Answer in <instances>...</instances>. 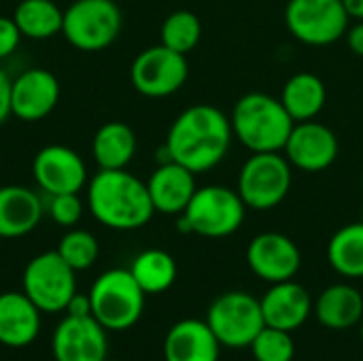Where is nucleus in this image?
<instances>
[{"label":"nucleus","mask_w":363,"mask_h":361,"mask_svg":"<svg viewBox=\"0 0 363 361\" xmlns=\"http://www.w3.org/2000/svg\"><path fill=\"white\" fill-rule=\"evenodd\" d=\"M45 213L40 196L26 185L0 187V238H21L36 230Z\"/></svg>","instance_id":"nucleus-21"},{"label":"nucleus","mask_w":363,"mask_h":361,"mask_svg":"<svg viewBox=\"0 0 363 361\" xmlns=\"http://www.w3.org/2000/svg\"><path fill=\"white\" fill-rule=\"evenodd\" d=\"M21 287L40 313H64L77 294V272L57 251H45L26 264Z\"/></svg>","instance_id":"nucleus-8"},{"label":"nucleus","mask_w":363,"mask_h":361,"mask_svg":"<svg viewBox=\"0 0 363 361\" xmlns=\"http://www.w3.org/2000/svg\"><path fill=\"white\" fill-rule=\"evenodd\" d=\"M160 38H162V45H166L168 49L187 55L189 51L198 47L202 38L200 17L185 9L170 13L160 28Z\"/></svg>","instance_id":"nucleus-28"},{"label":"nucleus","mask_w":363,"mask_h":361,"mask_svg":"<svg viewBox=\"0 0 363 361\" xmlns=\"http://www.w3.org/2000/svg\"><path fill=\"white\" fill-rule=\"evenodd\" d=\"M359 334H362V343H363V319H362V323H359Z\"/></svg>","instance_id":"nucleus-37"},{"label":"nucleus","mask_w":363,"mask_h":361,"mask_svg":"<svg viewBox=\"0 0 363 361\" xmlns=\"http://www.w3.org/2000/svg\"><path fill=\"white\" fill-rule=\"evenodd\" d=\"M247 264L251 272L266 283L291 281L302 266V253L296 240L281 232H262L247 247Z\"/></svg>","instance_id":"nucleus-14"},{"label":"nucleus","mask_w":363,"mask_h":361,"mask_svg":"<svg viewBox=\"0 0 363 361\" xmlns=\"http://www.w3.org/2000/svg\"><path fill=\"white\" fill-rule=\"evenodd\" d=\"M13 21L23 38L47 40L62 34L64 11L55 4V0H21L15 6Z\"/></svg>","instance_id":"nucleus-25"},{"label":"nucleus","mask_w":363,"mask_h":361,"mask_svg":"<svg viewBox=\"0 0 363 361\" xmlns=\"http://www.w3.org/2000/svg\"><path fill=\"white\" fill-rule=\"evenodd\" d=\"M294 183V166L283 151L251 153L240 166L236 191L251 211H272L283 204Z\"/></svg>","instance_id":"nucleus-6"},{"label":"nucleus","mask_w":363,"mask_h":361,"mask_svg":"<svg viewBox=\"0 0 363 361\" xmlns=\"http://www.w3.org/2000/svg\"><path fill=\"white\" fill-rule=\"evenodd\" d=\"M60 102V81L47 68H28L13 79L11 113L26 123H36L53 113Z\"/></svg>","instance_id":"nucleus-16"},{"label":"nucleus","mask_w":363,"mask_h":361,"mask_svg":"<svg viewBox=\"0 0 363 361\" xmlns=\"http://www.w3.org/2000/svg\"><path fill=\"white\" fill-rule=\"evenodd\" d=\"M247 217V204L240 194L225 185L198 187L187 209L179 215L177 228L183 234L204 238H228L240 230Z\"/></svg>","instance_id":"nucleus-4"},{"label":"nucleus","mask_w":363,"mask_h":361,"mask_svg":"<svg viewBox=\"0 0 363 361\" xmlns=\"http://www.w3.org/2000/svg\"><path fill=\"white\" fill-rule=\"evenodd\" d=\"M147 189L153 202L155 213L162 215H181L189 200L194 198L198 183H196V174L177 164V162H162L149 177L147 181Z\"/></svg>","instance_id":"nucleus-18"},{"label":"nucleus","mask_w":363,"mask_h":361,"mask_svg":"<svg viewBox=\"0 0 363 361\" xmlns=\"http://www.w3.org/2000/svg\"><path fill=\"white\" fill-rule=\"evenodd\" d=\"M87 209L108 230L130 232L145 228L153 215L147 183L121 170H98L87 185Z\"/></svg>","instance_id":"nucleus-2"},{"label":"nucleus","mask_w":363,"mask_h":361,"mask_svg":"<svg viewBox=\"0 0 363 361\" xmlns=\"http://www.w3.org/2000/svg\"><path fill=\"white\" fill-rule=\"evenodd\" d=\"M132 277L136 279V283L140 285V289L149 296L155 294H164L168 291L179 274L177 262L168 251L162 249H147L143 253H138L130 266Z\"/></svg>","instance_id":"nucleus-27"},{"label":"nucleus","mask_w":363,"mask_h":361,"mask_svg":"<svg viewBox=\"0 0 363 361\" xmlns=\"http://www.w3.org/2000/svg\"><path fill=\"white\" fill-rule=\"evenodd\" d=\"M91 155L100 170H121L136 155V134L123 121L102 123L91 138Z\"/></svg>","instance_id":"nucleus-23"},{"label":"nucleus","mask_w":363,"mask_h":361,"mask_svg":"<svg viewBox=\"0 0 363 361\" xmlns=\"http://www.w3.org/2000/svg\"><path fill=\"white\" fill-rule=\"evenodd\" d=\"M347 45L349 49L357 55V57H363V21H355L353 26H349L347 30Z\"/></svg>","instance_id":"nucleus-35"},{"label":"nucleus","mask_w":363,"mask_h":361,"mask_svg":"<svg viewBox=\"0 0 363 361\" xmlns=\"http://www.w3.org/2000/svg\"><path fill=\"white\" fill-rule=\"evenodd\" d=\"M255 361H294L296 343L291 332L264 326V330L249 345Z\"/></svg>","instance_id":"nucleus-30"},{"label":"nucleus","mask_w":363,"mask_h":361,"mask_svg":"<svg viewBox=\"0 0 363 361\" xmlns=\"http://www.w3.org/2000/svg\"><path fill=\"white\" fill-rule=\"evenodd\" d=\"M315 317L330 330H349L363 319V294L351 283L325 287L315 300Z\"/></svg>","instance_id":"nucleus-22"},{"label":"nucleus","mask_w":363,"mask_h":361,"mask_svg":"<svg viewBox=\"0 0 363 361\" xmlns=\"http://www.w3.org/2000/svg\"><path fill=\"white\" fill-rule=\"evenodd\" d=\"M281 102L296 123L311 121L323 111L328 102V87L321 77L302 70L287 79L281 91Z\"/></svg>","instance_id":"nucleus-24"},{"label":"nucleus","mask_w":363,"mask_h":361,"mask_svg":"<svg viewBox=\"0 0 363 361\" xmlns=\"http://www.w3.org/2000/svg\"><path fill=\"white\" fill-rule=\"evenodd\" d=\"M51 351L55 361H104L108 351L106 330L94 317H64L53 330Z\"/></svg>","instance_id":"nucleus-15"},{"label":"nucleus","mask_w":363,"mask_h":361,"mask_svg":"<svg viewBox=\"0 0 363 361\" xmlns=\"http://www.w3.org/2000/svg\"><path fill=\"white\" fill-rule=\"evenodd\" d=\"M259 302H262L266 326L285 332H296L298 328H302L313 313L311 294L294 279L283 283H272Z\"/></svg>","instance_id":"nucleus-17"},{"label":"nucleus","mask_w":363,"mask_h":361,"mask_svg":"<svg viewBox=\"0 0 363 361\" xmlns=\"http://www.w3.org/2000/svg\"><path fill=\"white\" fill-rule=\"evenodd\" d=\"M340 153V143L334 130L321 121H298L283 147V155L296 170L323 172Z\"/></svg>","instance_id":"nucleus-13"},{"label":"nucleus","mask_w":363,"mask_h":361,"mask_svg":"<svg viewBox=\"0 0 363 361\" xmlns=\"http://www.w3.org/2000/svg\"><path fill=\"white\" fill-rule=\"evenodd\" d=\"M49 217L53 219V223H57L60 228H74L81 217H83V200L79 194H57V196H49V204H47Z\"/></svg>","instance_id":"nucleus-31"},{"label":"nucleus","mask_w":363,"mask_h":361,"mask_svg":"<svg viewBox=\"0 0 363 361\" xmlns=\"http://www.w3.org/2000/svg\"><path fill=\"white\" fill-rule=\"evenodd\" d=\"M285 23L296 40L311 47H328L345 38L351 17L342 0H289Z\"/></svg>","instance_id":"nucleus-10"},{"label":"nucleus","mask_w":363,"mask_h":361,"mask_svg":"<svg viewBox=\"0 0 363 361\" xmlns=\"http://www.w3.org/2000/svg\"><path fill=\"white\" fill-rule=\"evenodd\" d=\"M87 296L91 300V317L106 332H123L143 317L147 294L140 289L130 268H113L94 281Z\"/></svg>","instance_id":"nucleus-5"},{"label":"nucleus","mask_w":363,"mask_h":361,"mask_svg":"<svg viewBox=\"0 0 363 361\" xmlns=\"http://www.w3.org/2000/svg\"><path fill=\"white\" fill-rule=\"evenodd\" d=\"M21 32L17 30L13 17H2L0 15V60H6L9 55L15 53L21 40Z\"/></svg>","instance_id":"nucleus-32"},{"label":"nucleus","mask_w":363,"mask_h":361,"mask_svg":"<svg viewBox=\"0 0 363 361\" xmlns=\"http://www.w3.org/2000/svg\"><path fill=\"white\" fill-rule=\"evenodd\" d=\"M219 349L221 343L206 319H181L164 338L166 361H219Z\"/></svg>","instance_id":"nucleus-19"},{"label":"nucleus","mask_w":363,"mask_h":361,"mask_svg":"<svg viewBox=\"0 0 363 361\" xmlns=\"http://www.w3.org/2000/svg\"><path fill=\"white\" fill-rule=\"evenodd\" d=\"M104 361H119V360H104Z\"/></svg>","instance_id":"nucleus-38"},{"label":"nucleus","mask_w":363,"mask_h":361,"mask_svg":"<svg viewBox=\"0 0 363 361\" xmlns=\"http://www.w3.org/2000/svg\"><path fill=\"white\" fill-rule=\"evenodd\" d=\"M234 140L230 117L213 104H194L177 115L166 136V151L172 162L194 174L217 168L230 153Z\"/></svg>","instance_id":"nucleus-1"},{"label":"nucleus","mask_w":363,"mask_h":361,"mask_svg":"<svg viewBox=\"0 0 363 361\" xmlns=\"http://www.w3.org/2000/svg\"><path fill=\"white\" fill-rule=\"evenodd\" d=\"M328 262L345 279H363V221L342 226L330 238Z\"/></svg>","instance_id":"nucleus-26"},{"label":"nucleus","mask_w":363,"mask_h":361,"mask_svg":"<svg viewBox=\"0 0 363 361\" xmlns=\"http://www.w3.org/2000/svg\"><path fill=\"white\" fill-rule=\"evenodd\" d=\"M187 77V57L162 43L140 51L130 68V81L134 89L147 98H168L177 94L185 85Z\"/></svg>","instance_id":"nucleus-11"},{"label":"nucleus","mask_w":363,"mask_h":361,"mask_svg":"<svg viewBox=\"0 0 363 361\" xmlns=\"http://www.w3.org/2000/svg\"><path fill=\"white\" fill-rule=\"evenodd\" d=\"M64 313L68 317H91V300H89V296L74 294Z\"/></svg>","instance_id":"nucleus-34"},{"label":"nucleus","mask_w":363,"mask_h":361,"mask_svg":"<svg viewBox=\"0 0 363 361\" xmlns=\"http://www.w3.org/2000/svg\"><path fill=\"white\" fill-rule=\"evenodd\" d=\"M342 4H345L351 19L363 21V0H342Z\"/></svg>","instance_id":"nucleus-36"},{"label":"nucleus","mask_w":363,"mask_h":361,"mask_svg":"<svg viewBox=\"0 0 363 361\" xmlns=\"http://www.w3.org/2000/svg\"><path fill=\"white\" fill-rule=\"evenodd\" d=\"M121 9L115 0H74L64 11L62 34L79 51H102L121 32Z\"/></svg>","instance_id":"nucleus-7"},{"label":"nucleus","mask_w":363,"mask_h":361,"mask_svg":"<svg viewBox=\"0 0 363 361\" xmlns=\"http://www.w3.org/2000/svg\"><path fill=\"white\" fill-rule=\"evenodd\" d=\"M234 138L251 153L283 151L296 121L281 98L262 91L240 96L230 115Z\"/></svg>","instance_id":"nucleus-3"},{"label":"nucleus","mask_w":363,"mask_h":361,"mask_svg":"<svg viewBox=\"0 0 363 361\" xmlns=\"http://www.w3.org/2000/svg\"><path fill=\"white\" fill-rule=\"evenodd\" d=\"M206 323L221 347L245 349L264 330L262 302L247 291H225L213 300L206 313Z\"/></svg>","instance_id":"nucleus-9"},{"label":"nucleus","mask_w":363,"mask_h":361,"mask_svg":"<svg viewBox=\"0 0 363 361\" xmlns=\"http://www.w3.org/2000/svg\"><path fill=\"white\" fill-rule=\"evenodd\" d=\"M60 253V257L74 270H89L100 255V245L98 238L87 232V230H79V228H70L62 238L60 245L55 249Z\"/></svg>","instance_id":"nucleus-29"},{"label":"nucleus","mask_w":363,"mask_h":361,"mask_svg":"<svg viewBox=\"0 0 363 361\" xmlns=\"http://www.w3.org/2000/svg\"><path fill=\"white\" fill-rule=\"evenodd\" d=\"M11 87H13V79L0 68V126L13 115L11 113Z\"/></svg>","instance_id":"nucleus-33"},{"label":"nucleus","mask_w":363,"mask_h":361,"mask_svg":"<svg viewBox=\"0 0 363 361\" xmlns=\"http://www.w3.org/2000/svg\"><path fill=\"white\" fill-rule=\"evenodd\" d=\"M40 334V311L23 291L0 294V345L21 349Z\"/></svg>","instance_id":"nucleus-20"},{"label":"nucleus","mask_w":363,"mask_h":361,"mask_svg":"<svg viewBox=\"0 0 363 361\" xmlns=\"http://www.w3.org/2000/svg\"><path fill=\"white\" fill-rule=\"evenodd\" d=\"M32 177L45 196L79 194L87 183V166L74 149L47 145L34 155Z\"/></svg>","instance_id":"nucleus-12"}]
</instances>
